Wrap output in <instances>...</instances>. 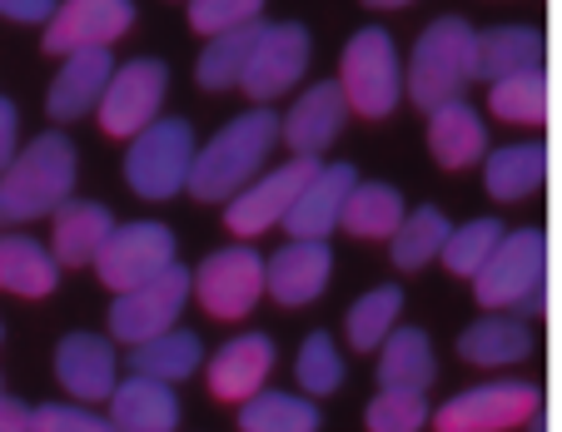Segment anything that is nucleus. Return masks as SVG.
Instances as JSON below:
<instances>
[{
    "instance_id": "nucleus-33",
    "label": "nucleus",
    "mask_w": 562,
    "mask_h": 432,
    "mask_svg": "<svg viewBox=\"0 0 562 432\" xmlns=\"http://www.w3.org/2000/svg\"><path fill=\"white\" fill-rule=\"evenodd\" d=\"M448 234H453V224H448V214L438 209V204H424V209H414L404 219V229L393 234V264L404 269V274H414V269L443 259Z\"/></svg>"
},
{
    "instance_id": "nucleus-19",
    "label": "nucleus",
    "mask_w": 562,
    "mask_h": 432,
    "mask_svg": "<svg viewBox=\"0 0 562 432\" xmlns=\"http://www.w3.org/2000/svg\"><path fill=\"white\" fill-rule=\"evenodd\" d=\"M353 184H359L353 164H344V159L339 164H324L314 180L304 184V194L294 200L284 229L294 234V239H329L334 229H344V209H349Z\"/></svg>"
},
{
    "instance_id": "nucleus-44",
    "label": "nucleus",
    "mask_w": 562,
    "mask_h": 432,
    "mask_svg": "<svg viewBox=\"0 0 562 432\" xmlns=\"http://www.w3.org/2000/svg\"><path fill=\"white\" fill-rule=\"evenodd\" d=\"M363 5H373V11H398V5H408V0H363Z\"/></svg>"
},
{
    "instance_id": "nucleus-35",
    "label": "nucleus",
    "mask_w": 562,
    "mask_h": 432,
    "mask_svg": "<svg viewBox=\"0 0 562 432\" xmlns=\"http://www.w3.org/2000/svg\"><path fill=\"white\" fill-rule=\"evenodd\" d=\"M259 41V21L245 25V31H229V35H214L204 41L200 60H194V80L204 90H229V84L245 80V65H249V50Z\"/></svg>"
},
{
    "instance_id": "nucleus-22",
    "label": "nucleus",
    "mask_w": 562,
    "mask_h": 432,
    "mask_svg": "<svg viewBox=\"0 0 562 432\" xmlns=\"http://www.w3.org/2000/svg\"><path fill=\"white\" fill-rule=\"evenodd\" d=\"M110 234H115V214L100 200H65L50 214V249L60 259V269L95 264L100 249L110 243Z\"/></svg>"
},
{
    "instance_id": "nucleus-16",
    "label": "nucleus",
    "mask_w": 562,
    "mask_h": 432,
    "mask_svg": "<svg viewBox=\"0 0 562 432\" xmlns=\"http://www.w3.org/2000/svg\"><path fill=\"white\" fill-rule=\"evenodd\" d=\"M269 368H274V338L269 333H239L229 343L210 353L204 363V378H210V393L220 402H249L255 393H265Z\"/></svg>"
},
{
    "instance_id": "nucleus-24",
    "label": "nucleus",
    "mask_w": 562,
    "mask_h": 432,
    "mask_svg": "<svg viewBox=\"0 0 562 432\" xmlns=\"http://www.w3.org/2000/svg\"><path fill=\"white\" fill-rule=\"evenodd\" d=\"M60 284V259L31 234H0V288L15 298H50Z\"/></svg>"
},
{
    "instance_id": "nucleus-42",
    "label": "nucleus",
    "mask_w": 562,
    "mask_h": 432,
    "mask_svg": "<svg viewBox=\"0 0 562 432\" xmlns=\"http://www.w3.org/2000/svg\"><path fill=\"white\" fill-rule=\"evenodd\" d=\"M15 139H21V115H15L11 100L0 95V174L11 169L15 155H21V149H15Z\"/></svg>"
},
{
    "instance_id": "nucleus-1",
    "label": "nucleus",
    "mask_w": 562,
    "mask_h": 432,
    "mask_svg": "<svg viewBox=\"0 0 562 432\" xmlns=\"http://www.w3.org/2000/svg\"><path fill=\"white\" fill-rule=\"evenodd\" d=\"M279 135H284V125H279V115L265 110V105L234 115L229 125L200 149L194 174H190V194L200 204H229L234 194L249 190V184L265 174Z\"/></svg>"
},
{
    "instance_id": "nucleus-5",
    "label": "nucleus",
    "mask_w": 562,
    "mask_h": 432,
    "mask_svg": "<svg viewBox=\"0 0 562 432\" xmlns=\"http://www.w3.org/2000/svg\"><path fill=\"white\" fill-rule=\"evenodd\" d=\"M339 84L359 120H383L398 110V100L408 95V70L398 65V45H393V35L383 25H363L344 45Z\"/></svg>"
},
{
    "instance_id": "nucleus-13",
    "label": "nucleus",
    "mask_w": 562,
    "mask_h": 432,
    "mask_svg": "<svg viewBox=\"0 0 562 432\" xmlns=\"http://www.w3.org/2000/svg\"><path fill=\"white\" fill-rule=\"evenodd\" d=\"M308 50H314V41H308L304 25L284 21V25H259V41L255 50H249V65H245V95L249 100H279L289 95L299 80H304L308 70Z\"/></svg>"
},
{
    "instance_id": "nucleus-20",
    "label": "nucleus",
    "mask_w": 562,
    "mask_h": 432,
    "mask_svg": "<svg viewBox=\"0 0 562 432\" xmlns=\"http://www.w3.org/2000/svg\"><path fill=\"white\" fill-rule=\"evenodd\" d=\"M115 70H120V65H115V55H110V50L65 55L60 75H55V84H50V100H45V110H50L55 125H70V120L100 110V100H105Z\"/></svg>"
},
{
    "instance_id": "nucleus-14",
    "label": "nucleus",
    "mask_w": 562,
    "mask_h": 432,
    "mask_svg": "<svg viewBox=\"0 0 562 432\" xmlns=\"http://www.w3.org/2000/svg\"><path fill=\"white\" fill-rule=\"evenodd\" d=\"M130 25H135V0H60L55 21L45 25V50L50 55L110 50Z\"/></svg>"
},
{
    "instance_id": "nucleus-32",
    "label": "nucleus",
    "mask_w": 562,
    "mask_h": 432,
    "mask_svg": "<svg viewBox=\"0 0 562 432\" xmlns=\"http://www.w3.org/2000/svg\"><path fill=\"white\" fill-rule=\"evenodd\" d=\"M398 314H404V288L398 284H379L359 298V304L344 314V333H349L353 353H379L383 338L398 328Z\"/></svg>"
},
{
    "instance_id": "nucleus-2",
    "label": "nucleus",
    "mask_w": 562,
    "mask_h": 432,
    "mask_svg": "<svg viewBox=\"0 0 562 432\" xmlns=\"http://www.w3.org/2000/svg\"><path fill=\"white\" fill-rule=\"evenodd\" d=\"M75 145L50 129V135L31 139L11 169L0 174V224H25V219H50L75 190Z\"/></svg>"
},
{
    "instance_id": "nucleus-12",
    "label": "nucleus",
    "mask_w": 562,
    "mask_h": 432,
    "mask_svg": "<svg viewBox=\"0 0 562 432\" xmlns=\"http://www.w3.org/2000/svg\"><path fill=\"white\" fill-rule=\"evenodd\" d=\"M165 90H170V65L165 60H130L115 70L105 100H100V129L110 139H135L145 135L159 120V105H165Z\"/></svg>"
},
{
    "instance_id": "nucleus-10",
    "label": "nucleus",
    "mask_w": 562,
    "mask_h": 432,
    "mask_svg": "<svg viewBox=\"0 0 562 432\" xmlns=\"http://www.w3.org/2000/svg\"><path fill=\"white\" fill-rule=\"evenodd\" d=\"M318 159L308 155H294L289 164L269 169V174H259L249 190H239L229 204H224V229L234 234V239H259V234H269L274 224L289 219V209H294V200L304 194V184L318 174Z\"/></svg>"
},
{
    "instance_id": "nucleus-17",
    "label": "nucleus",
    "mask_w": 562,
    "mask_h": 432,
    "mask_svg": "<svg viewBox=\"0 0 562 432\" xmlns=\"http://www.w3.org/2000/svg\"><path fill=\"white\" fill-rule=\"evenodd\" d=\"M334 278V249L329 239H289L279 253H269V294L284 308L314 304Z\"/></svg>"
},
{
    "instance_id": "nucleus-29",
    "label": "nucleus",
    "mask_w": 562,
    "mask_h": 432,
    "mask_svg": "<svg viewBox=\"0 0 562 432\" xmlns=\"http://www.w3.org/2000/svg\"><path fill=\"white\" fill-rule=\"evenodd\" d=\"M200 363H210V359H204L200 333H190V328H170V333L130 349V373H149V378H165V383L194 378Z\"/></svg>"
},
{
    "instance_id": "nucleus-30",
    "label": "nucleus",
    "mask_w": 562,
    "mask_h": 432,
    "mask_svg": "<svg viewBox=\"0 0 562 432\" xmlns=\"http://www.w3.org/2000/svg\"><path fill=\"white\" fill-rule=\"evenodd\" d=\"M408 209H404V194L393 184H353L349 194V209H344V234L353 239L373 243V239H393L404 229Z\"/></svg>"
},
{
    "instance_id": "nucleus-15",
    "label": "nucleus",
    "mask_w": 562,
    "mask_h": 432,
    "mask_svg": "<svg viewBox=\"0 0 562 432\" xmlns=\"http://www.w3.org/2000/svg\"><path fill=\"white\" fill-rule=\"evenodd\" d=\"M55 378L75 402H110L120 388V353L115 338L100 333H70L55 349Z\"/></svg>"
},
{
    "instance_id": "nucleus-39",
    "label": "nucleus",
    "mask_w": 562,
    "mask_h": 432,
    "mask_svg": "<svg viewBox=\"0 0 562 432\" xmlns=\"http://www.w3.org/2000/svg\"><path fill=\"white\" fill-rule=\"evenodd\" d=\"M259 11H265V0H190V31L214 41V35L255 25Z\"/></svg>"
},
{
    "instance_id": "nucleus-8",
    "label": "nucleus",
    "mask_w": 562,
    "mask_h": 432,
    "mask_svg": "<svg viewBox=\"0 0 562 432\" xmlns=\"http://www.w3.org/2000/svg\"><path fill=\"white\" fill-rule=\"evenodd\" d=\"M542 412V388L528 378H498L477 383L468 393H453L443 408L434 412L438 432H508L522 428Z\"/></svg>"
},
{
    "instance_id": "nucleus-27",
    "label": "nucleus",
    "mask_w": 562,
    "mask_h": 432,
    "mask_svg": "<svg viewBox=\"0 0 562 432\" xmlns=\"http://www.w3.org/2000/svg\"><path fill=\"white\" fill-rule=\"evenodd\" d=\"M438 378L434 343L424 328H393L379 349V388H414L428 393V383Z\"/></svg>"
},
{
    "instance_id": "nucleus-3",
    "label": "nucleus",
    "mask_w": 562,
    "mask_h": 432,
    "mask_svg": "<svg viewBox=\"0 0 562 432\" xmlns=\"http://www.w3.org/2000/svg\"><path fill=\"white\" fill-rule=\"evenodd\" d=\"M468 80H477V31L458 15L434 21L408 55V100L418 110H438L463 100Z\"/></svg>"
},
{
    "instance_id": "nucleus-4",
    "label": "nucleus",
    "mask_w": 562,
    "mask_h": 432,
    "mask_svg": "<svg viewBox=\"0 0 562 432\" xmlns=\"http://www.w3.org/2000/svg\"><path fill=\"white\" fill-rule=\"evenodd\" d=\"M548 234L538 224L508 229L488 269L473 278V294L483 308H513V314L538 318L548 308Z\"/></svg>"
},
{
    "instance_id": "nucleus-45",
    "label": "nucleus",
    "mask_w": 562,
    "mask_h": 432,
    "mask_svg": "<svg viewBox=\"0 0 562 432\" xmlns=\"http://www.w3.org/2000/svg\"><path fill=\"white\" fill-rule=\"evenodd\" d=\"M0 338H5V328H0Z\"/></svg>"
},
{
    "instance_id": "nucleus-23",
    "label": "nucleus",
    "mask_w": 562,
    "mask_h": 432,
    "mask_svg": "<svg viewBox=\"0 0 562 432\" xmlns=\"http://www.w3.org/2000/svg\"><path fill=\"white\" fill-rule=\"evenodd\" d=\"M428 149L443 169H468L488 159V129L468 100H448V105L428 110Z\"/></svg>"
},
{
    "instance_id": "nucleus-11",
    "label": "nucleus",
    "mask_w": 562,
    "mask_h": 432,
    "mask_svg": "<svg viewBox=\"0 0 562 432\" xmlns=\"http://www.w3.org/2000/svg\"><path fill=\"white\" fill-rule=\"evenodd\" d=\"M175 234L165 229V224L155 219H135V224H115V234H110V243L100 249L95 259V274L100 284L110 288V294H130V288L149 284V278H159L165 269L175 264Z\"/></svg>"
},
{
    "instance_id": "nucleus-36",
    "label": "nucleus",
    "mask_w": 562,
    "mask_h": 432,
    "mask_svg": "<svg viewBox=\"0 0 562 432\" xmlns=\"http://www.w3.org/2000/svg\"><path fill=\"white\" fill-rule=\"evenodd\" d=\"M503 224L498 219H468V224H458L453 234H448V243H443V269L448 274H458V278H477L483 269H488V259L498 253V243H503Z\"/></svg>"
},
{
    "instance_id": "nucleus-18",
    "label": "nucleus",
    "mask_w": 562,
    "mask_h": 432,
    "mask_svg": "<svg viewBox=\"0 0 562 432\" xmlns=\"http://www.w3.org/2000/svg\"><path fill=\"white\" fill-rule=\"evenodd\" d=\"M344 120H349L344 84L339 80H318V84H308L304 95L294 100V110L284 115V145L294 149V155L318 159L334 139L344 135Z\"/></svg>"
},
{
    "instance_id": "nucleus-21",
    "label": "nucleus",
    "mask_w": 562,
    "mask_h": 432,
    "mask_svg": "<svg viewBox=\"0 0 562 432\" xmlns=\"http://www.w3.org/2000/svg\"><path fill=\"white\" fill-rule=\"evenodd\" d=\"M110 422H115L120 432H175L180 428V393L165 378L130 373V378H120V388L110 393Z\"/></svg>"
},
{
    "instance_id": "nucleus-7",
    "label": "nucleus",
    "mask_w": 562,
    "mask_h": 432,
    "mask_svg": "<svg viewBox=\"0 0 562 432\" xmlns=\"http://www.w3.org/2000/svg\"><path fill=\"white\" fill-rule=\"evenodd\" d=\"M194 294L200 308L220 323L255 314V304L269 294V259L249 243H229V249H214L200 269H194Z\"/></svg>"
},
{
    "instance_id": "nucleus-41",
    "label": "nucleus",
    "mask_w": 562,
    "mask_h": 432,
    "mask_svg": "<svg viewBox=\"0 0 562 432\" xmlns=\"http://www.w3.org/2000/svg\"><path fill=\"white\" fill-rule=\"evenodd\" d=\"M55 11H60V0H0V15L5 21H21V25H50Z\"/></svg>"
},
{
    "instance_id": "nucleus-9",
    "label": "nucleus",
    "mask_w": 562,
    "mask_h": 432,
    "mask_svg": "<svg viewBox=\"0 0 562 432\" xmlns=\"http://www.w3.org/2000/svg\"><path fill=\"white\" fill-rule=\"evenodd\" d=\"M190 294H194V274L184 264H170L149 284L115 294V304H110V338H120L125 349H139L149 338L170 333V328H180Z\"/></svg>"
},
{
    "instance_id": "nucleus-38",
    "label": "nucleus",
    "mask_w": 562,
    "mask_h": 432,
    "mask_svg": "<svg viewBox=\"0 0 562 432\" xmlns=\"http://www.w3.org/2000/svg\"><path fill=\"white\" fill-rule=\"evenodd\" d=\"M369 432H418L434 422L428 412V393H414V388H379L363 412Z\"/></svg>"
},
{
    "instance_id": "nucleus-31",
    "label": "nucleus",
    "mask_w": 562,
    "mask_h": 432,
    "mask_svg": "<svg viewBox=\"0 0 562 432\" xmlns=\"http://www.w3.org/2000/svg\"><path fill=\"white\" fill-rule=\"evenodd\" d=\"M318 402L308 393H255L239 402V432H318Z\"/></svg>"
},
{
    "instance_id": "nucleus-34",
    "label": "nucleus",
    "mask_w": 562,
    "mask_h": 432,
    "mask_svg": "<svg viewBox=\"0 0 562 432\" xmlns=\"http://www.w3.org/2000/svg\"><path fill=\"white\" fill-rule=\"evenodd\" d=\"M488 105H493V115L508 120V125H542V120H548V75H542V65L493 80Z\"/></svg>"
},
{
    "instance_id": "nucleus-28",
    "label": "nucleus",
    "mask_w": 562,
    "mask_h": 432,
    "mask_svg": "<svg viewBox=\"0 0 562 432\" xmlns=\"http://www.w3.org/2000/svg\"><path fill=\"white\" fill-rule=\"evenodd\" d=\"M542 65V31L538 25H493V31L477 35V75L483 80H503V75H518Z\"/></svg>"
},
{
    "instance_id": "nucleus-6",
    "label": "nucleus",
    "mask_w": 562,
    "mask_h": 432,
    "mask_svg": "<svg viewBox=\"0 0 562 432\" xmlns=\"http://www.w3.org/2000/svg\"><path fill=\"white\" fill-rule=\"evenodd\" d=\"M194 159H200V145H194L190 120H155L145 135L130 139L125 180H130V190L149 204L175 200L180 190H190Z\"/></svg>"
},
{
    "instance_id": "nucleus-43",
    "label": "nucleus",
    "mask_w": 562,
    "mask_h": 432,
    "mask_svg": "<svg viewBox=\"0 0 562 432\" xmlns=\"http://www.w3.org/2000/svg\"><path fill=\"white\" fill-rule=\"evenodd\" d=\"M0 432H31V408L0 393Z\"/></svg>"
},
{
    "instance_id": "nucleus-25",
    "label": "nucleus",
    "mask_w": 562,
    "mask_h": 432,
    "mask_svg": "<svg viewBox=\"0 0 562 432\" xmlns=\"http://www.w3.org/2000/svg\"><path fill=\"white\" fill-rule=\"evenodd\" d=\"M532 353V328L518 314H488L463 328L458 338V359L473 368H508V363Z\"/></svg>"
},
{
    "instance_id": "nucleus-26",
    "label": "nucleus",
    "mask_w": 562,
    "mask_h": 432,
    "mask_svg": "<svg viewBox=\"0 0 562 432\" xmlns=\"http://www.w3.org/2000/svg\"><path fill=\"white\" fill-rule=\"evenodd\" d=\"M548 180V149L538 139H518V145H503L483 159V184L498 204H518L528 194L542 190Z\"/></svg>"
},
{
    "instance_id": "nucleus-37",
    "label": "nucleus",
    "mask_w": 562,
    "mask_h": 432,
    "mask_svg": "<svg viewBox=\"0 0 562 432\" xmlns=\"http://www.w3.org/2000/svg\"><path fill=\"white\" fill-rule=\"evenodd\" d=\"M294 378H299V388H304L308 398H329V393L344 388V353H339V343H334L324 328H318V333H308L304 343H299Z\"/></svg>"
},
{
    "instance_id": "nucleus-40",
    "label": "nucleus",
    "mask_w": 562,
    "mask_h": 432,
    "mask_svg": "<svg viewBox=\"0 0 562 432\" xmlns=\"http://www.w3.org/2000/svg\"><path fill=\"white\" fill-rule=\"evenodd\" d=\"M31 432H120L110 412H95L90 402H41L31 412Z\"/></svg>"
}]
</instances>
